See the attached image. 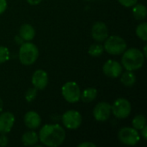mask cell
<instances>
[{
    "mask_svg": "<svg viewBox=\"0 0 147 147\" xmlns=\"http://www.w3.org/2000/svg\"><path fill=\"white\" fill-rule=\"evenodd\" d=\"M144 55H145V57H146V46H145V47H144Z\"/></svg>",
    "mask_w": 147,
    "mask_h": 147,
    "instance_id": "33",
    "label": "cell"
},
{
    "mask_svg": "<svg viewBox=\"0 0 147 147\" xmlns=\"http://www.w3.org/2000/svg\"><path fill=\"white\" fill-rule=\"evenodd\" d=\"M61 92L65 100L70 103H75L80 100L81 90L78 84L75 82L65 83L62 87Z\"/></svg>",
    "mask_w": 147,
    "mask_h": 147,
    "instance_id": "6",
    "label": "cell"
},
{
    "mask_svg": "<svg viewBox=\"0 0 147 147\" xmlns=\"http://www.w3.org/2000/svg\"><path fill=\"white\" fill-rule=\"evenodd\" d=\"M118 2L125 7H133L138 3V0H118Z\"/></svg>",
    "mask_w": 147,
    "mask_h": 147,
    "instance_id": "25",
    "label": "cell"
},
{
    "mask_svg": "<svg viewBox=\"0 0 147 147\" xmlns=\"http://www.w3.org/2000/svg\"><path fill=\"white\" fill-rule=\"evenodd\" d=\"M37 96V89L34 88H29L26 93H25V99L28 102H32L34 101V99Z\"/></svg>",
    "mask_w": 147,
    "mask_h": 147,
    "instance_id": "23",
    "label": "cell"
},
{
    "mask_svg": "<svg viewBox=\"0 0 147 147\" xmlns=\"http://www.w3.org/2000/svg\"><path fill=\"white\" fill-rule=\"evenodd\" d=\"M19 36L23 40L30 41L35 36V30L30 24H28V23L22 24L19 29Z\"/></svg>",
    "mask_w": 147,
    "mask_h": 147,
    "instance_id": "15",
    "label": "cell"
},
{
    "mask_svg": "<svg viewBox=\"0 0 147 147\" xmlns=\"http://www.w3.org/2000/svg\"><path fill=\"white\" fill-rule=\"evenodd\" d=\"M3 100L0 98V113L3 111Z\"/></svg>",
    "mask_w": 147,
    "mask_h": 147,
    "instance_id": "32",
    "label": "cell"
},
{
    "mask_svg": "<svg viewBox=\"0 0 147 147\" xmlns=\"http://www.w3.org/2000/svg\"><path fill=\"white\" fill-rule=\"evenodd\" d=\"M8 144H9V139H8L6 134H1V135H0V146H8Z\"/></svg>",
    "mask_w": 147,
    "mask_h": 147,
    "instance_id": "26",
    "label": "cell"
},
{
    "mask_svg": "<svg viewBox=\"0 0 147 147\" xmlns=\"http://www.w3.org/2000/svg\"><path fill=\"white\" fill-rule=\"evenodd\" d=\"M133 15L137 20H144L147 16L146 7L142 3H136L133 6Z\"/></svg>",
    "mask_w": 147,
    "mask_h": 147,
    "instance_id": "19",
    "label": "cell"
},
{
    "mask_svg": "<svg viewBox=\"0 0 147 147\" xmlns=\"http://www.w3.org/2000/svg\"><path fill=\"white\" fill-rule=\"evenodd\" d=\"M96 145L92 142H83L78 145V147H96Z\"/></svg>",
    "mask_w": 147,
    "mask_h": 147,
    "instance_id": "28",
    "label": "cell"
},
{
    "mask_svg": "<svg viewBox=\"0 0 147 147\" xmlns=\"http://www.w3.org/2000/svg\"><path fill=\"white\" fill-rule=\"evenodd\" d=\"M111 115V105L106 102L97 103L93 109V116L96 121L103 122L109 120Z\"/></svg>",
    "mask_w": 147,
    "mask_h": 147,
    "instance_id": "9",
    "label": "cell"
},
{
    "mask_svg": "<svg viewBox=\"0 0 147 147\" xmlns=\"http://www.w3.org/2000/svg\"><path fill=\"white\" fill-rule=\"evenodd\" d=\"M132 111V106L128 100L125 98L116 99L111 105V113L118 119H125L128 117Z\"/></svg>",
    "mask_w": 147,
    "mask_h": 147,
    "instance_id": "5",
    "label": "cell"
},
{
    "mask_svg": "<svg viewBox=\"0 0 147 147\" xmlns=\"http://www.w3.org/2000/svg\"><path fill=\"white\" fill-rule=\"evenodd\" d=\"M15 41L16 42V44H20V45H22V44L23 43V40H22L19 35L15 37Z\"/></svg>",
    "mask_w": 147,
    "mask_h": 147,
    "instance_id": "31",
    "label": "cell"
},
{
    "mask_svg": "<svg viewBox=\"0 0 147 147\" xmlns=\"http://www.w3.org/2000/svg\"><path fill=\"white\" fill-rule=\"evenodd\" d=\"M15 123V115L10 112H4L0 115V134H8Z\"/></svg>",
    "mask_w": 147,
    "mask_h": 147,
    "instance_id": "13",
    "label": "cell"
},
{
    "mask_svg": "<svg viewBox=\"0 0 147 147\" xmlns=\"http://www.w3.org/2000/svg\"><path fill=\"white\" fill-rule=\"evenodd\" d=\"M39 141L46 146H61L65 140V131L59 124H47L39 132Z\"/></svg>",
    "mask_w": 147,
    "mask_h": 147,
    "instance_id": "1",
    "label": "cell"
},
{
    "mask_svg": "<svg viewBox=\"0 0 147 147\" xmlns=\"http://www.w3.org/2000/svg\"><path fill=\"white\" fill-rule=\"evenodd\" d=\"M136 34L137 36L144 41L147 40V23L142 22L139 24L136 28Z\"/></svg>",
    "mask_w": 147,
    "mask_h": 147,
    "instance_id": "22",
    "label": "cell"
},
{
    "mask_svg": "<svg viewBox=\"0 0 147 147\" xmlns=\"http://www.w3.org/2000/svg\"><path fill=\"white\" fill-rule=\"evenodd\" d=\"M119 140L127 146H135L140 140L138 130L134 127H123L118 133Z\"/></svg>",
    "mask_w": 147,
    "mask_h": 147,
    "instance_id": "7",
    "label": "cell"
},
{
    "mask_svg": "<svg viewBox=\"0 0 147 147\" xmlns=\"http://www.w3.org/2000/svg\"><path fill=\"white\" fill-rule=\"evenodd\" d=\"M19 59L20 62L24 65H33L38 59L39 49L31 42H23L19 49Z\"/></svg>",
    "mask_w": 147,
    "mask_h": 147,
    "instance_id": "3",
    "label": "cell"
},
{
    "mask_svg": "<svg viewBox=\"0 0 147 147\" xmlns=\"http://www.w3.org/2000/svg\"><path fill=\"white\" fill-rule=\"evenodd\" d=\"M141 136L143 137V139L145 140H147V126H145L142 129H141Z\"/></svg>",
    "mask_w": 147,
    "mask_h": 147,
    "instance_id": "29",
    "label": "cell"
},
{
    "mask_svg": "<svg viewBox=\"0 0 147 147\" xmlns=\"http://www.w3.org/2000/svg\"><path fill=\"white\" fill-rule=\"evenodd\" d=\"M121 82L126 87H132L136 82V76L132 71H126L121 74Z\"/></svg>",
    "mask_w": 147,
    "mask_h": 147,
    "instance_id": "18",
    "label": "cell"
},
{
    "mask_svg": "<svg viewBox=\"0 0 147 147\" xmlns=\"http://www.w3.org/2000/svg\"><path fill=\"white\" fill-rule=\"evenodd\" d=\"M102 71L109 78H117L122 73V65L116 60L109 59L103 65Z\"/></svg>",
    "mask_w": 147,
    "mask_h": 147,
    "instance_id": "10",
    "label": "cell"
},
{
    "mask_svg": "<svg viewBox=\"0 0 147 147\" xmlns=\"http://www.w3.org/2000/svg\"><path fill=\"white\" fill-rule=\"evenodd\" d=\"M39 141V136L34 131H28L23 134L22 137V142L26 146H34Z\"/></svg>",
    "mask_w": 147,
    "mask_h": 147,
    "instance_id": "16",
    "label": "cell"
},
{
    "mask_svg": "<svg viewBox=\"0 0 147 147\" xmlns=\"http://www.w3.org/2000/svg\"><path fill=\"white\" fill-rule=\"evenodd\" d=\"M41 1L42 0H27V2L31 5H37L40 3H41Z\"/></svg>",
    "mask_w": 147,
    "mask_h": 147,
    "instance_id": "30",
    "label": "cell"
},
{
    "mask_svg": "<svg viewBox=\"0 0 147 147\" xmlns=\"http://www.w3.org/2000/svg\"><path fill=\"white\" fill-rule=\"evenodd\" d=\"M134 128L136 130H141L145 126H146V118L143 115H136L132 121Z\"/></svg>",
    "mask_w": 147,
    "mask_h": 147,
    "instance_id": "21",
    "label": "cell"
},
{
    "mask_svg": "<svg viewBox=\"0 0 147 147\" xmlns=\"http://www.w3.org/2000/svg\"><path fill=\"white\" fill-rule=\"evenodd\" d=\"M9 59V52L6 47L0 46V64L8 61Z\"/></svg>",
    "mask_w": 147,
    "mask_h": 147,
    "instance_id": "24",
    "label": "cell"
},
{
    "mask_svg": "<svg viewBox=\"0 0 147 147\" xmlns=\"http://www.w3.org/2000/svg\"><path fill=\"white\" fill-rule=\"evenodd\" d=\"M32 84L37 90H44L48 84V75L41 69L36 70L32 76Z\"/></svg>",
    "mask_w": 147,
    "mask_h": 147,
    "instance_id": "12",
    "label": "cell"
},
{
    "mask_svg": "<svg viewBox=\"0 0 147 147\" xmlns=\"http://www.w3.org/2000/svg\"><path fill=\"white\" fill-rule=\"evenodd\" d=\"M23 121L25 126L30 130L37 129L41 124L40 116L34 111H28L25 114Z\"/></svg>",
    "mask_w": 147,
    "mask_h": 147,
    "instance_id": "14",
    "label": "cell"
},
{
    "mask_svg": "<svg viewBox=\"0 0 147 147\" xmlns=\"http://www.w3.org/2000/svg\"><path fill=\"white\" fill-rule=\"evenodd\" d=\"M98 91L95 88H87L83 92H81L80 99L84 102H91L97 97Z\"/></svg>",
    "mask_w": 147,
    "mask_h": 147,
    "instance_id": "17",
    "label": "cell"
},
{
    "mask_svg": "<svg viewBox=\"0 0 147 147\" xmlns=\"http://www.w3.org/2000/svg\"><path fill=\"white\" fill-rule=\"evenodd\" d=\"M6 9H7V1L6 0H0V15L3 14Z\"/></svg>",
    "mask_w": 147,
    "mask_h": 147,
    "instance_id": "27",
    "label": "cell"
},
{
    "mask_svg": "<svg viewBox=\"0 0 147 147\" xmlns=\"http://www.w3.org/2000/svg\"><path fill=\"white\" fill-rule=\"evenodd\" d=\"M104 50L111 55H120L122 54L127 49L126 40L118 35L108 36L104 40Z\"/></svg>",
    "mask_w": 147,
    "mask_h": 147,
    "instance_id": "4",
    "label": "cell"
},
{
    "mask_svg": "<svg viewBox=\"0 0 147 147\" xmlns=\"http://www.w3.org/2000/svg\"><path fill=\"white\" fill-rule=\"evenodd\" d=\"M103 52H104V47L102 45L99 43L92 44L88 50V53L92 57H99L103 53Z\"/></svg>",
    "mask_w": 147,
    "mask_h": 147,
    "instance_id": "20",
    "label": "cell"
},
{
    "mask_svg": "<svg viewBox=\"0 0 147 147\" xmlns=\"http://www.w3.org/2000/svg\"><path fill=\"white\" fill-rule=\"evenodd\" d=\"M63 125L71 130L78 129L82 124V115L77 110H68L62 115Z\"/></svg>",
    "mask_w": 147,
    "mask_h": 147,
    "instance_id": "8",
    "label": "cell"
},
{
    "mask_svg": "<svg viewBox=\"0 0 147 147\" xmlns=\"http://www.w3.org/2000/svg\"><path fill=\"white\" fill-rule=\"evenodd\" d=\"M91 35L96 41H104L109 36V30L107 25L102 22H95L91 28Z\"/></svg>",
    "mask_w": 147,
    "mask_h": 147,
    "instance_id": "11",
    "label": "cell"
},
{
    "mask_svg": "<svg viewBox=\"0 0 147 147\" xmlns=\"http://www.w3.org/2000/svg\"><path fill=\"white\" fill-rule=\"evenodd\" d=\"M144 53L138 48L126 49L121 58V65L127 71H136L140 69L145 62Z\"/></svg>",
    "mask_w": 147,
    "mask_h": 147,
    "instance_id": "2",
    "label": "cell"
}]
</instances>
